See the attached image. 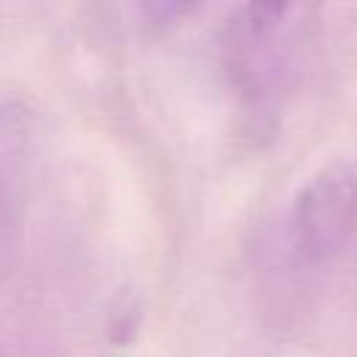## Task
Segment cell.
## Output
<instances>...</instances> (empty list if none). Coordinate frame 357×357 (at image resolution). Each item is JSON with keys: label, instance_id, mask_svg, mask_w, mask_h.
Masks as SVG:
<instances>
[{"label": "cell", "instance_id": "cell-3", "mask_svg": "<svg viewBox=\"0 0 357 357\" xmlns=\"http://www.w3.org/2000/svg\"><path fill=\"white\" fill-rule=\"evenodd\" d=\"M28 139V117L20 106L0 109V184L14 173Z\"/></svg>", "mask_w": 357, "mask_h": 357}, {"label": "cell", "instance_id": "cell-1", "mask_svg": "<svg viewBox=\"0 0 357 357\" xmlns=\"http://www.w3.org/2000/svg\"><path fill=\"white\" fill-rule=\"evenodd\" d=\"M296 237L307 257H332L357 226V170L349 162L321 167L298 190L293 209Z\"/></svg>", "mask_w": 357, "mask_h": 357}, {"label": "cell", "instance_id": "cell-2", "mask_svg": "<svg viewBox=\"0 0 357 357\" xmlns=\"http://www.w3.org/2000/svg\"><path fill=\"white\" fill-rule=\"evenodd\" d=\"M304 28V8L290 3H251L243 6L231 25L229 42L231 67L248 84L279 78L293 45Z\"/></svg>", "mask_w": 357, "mask_h": 357}]
</instances>
